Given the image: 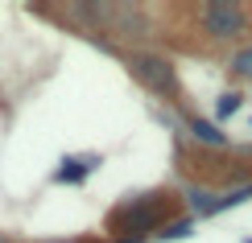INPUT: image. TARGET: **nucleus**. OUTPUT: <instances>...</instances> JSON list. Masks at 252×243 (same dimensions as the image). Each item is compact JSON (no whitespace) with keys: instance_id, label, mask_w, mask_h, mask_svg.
<instances>
[{"instance_id":"nucleus-2","label":"nucleus","mask_w":252,"mask_h":243,"mask_svg":"<svg viewBox=\"0 0 252 243\" xmlns=\"http://www.w3.org/2000/svg\"><path fill=\"white\" fill-rule=\"evenodd\" d=\"M132 75L145 82L149 91H157V95H174L178 91V79H174V66L165 58H149V54H132Z\"/></svg>"},{"instance_id":"nucleus-3","label":"nucleus","mask_w":252,"mask_h":243,"mask_svg":"<svg viewBox=\"0 0 252 243\" xmlns=\"http://www.w3.org/2000/svg\"><path fill=\"white\" fill-rule=\"evenodd\" d=\"M203 25H207L211 37H236L244 29V13H240V4H207Z\"/></svg>"},{"instance_id":"nucleus-8","label":"nucleus","mask_w":252,"mask_h":243,"mask_svg":"<svg viewBox=\"0 0 252 243\" xmlns=\"http://www.w3.org/2000/svg\"><path fill=\"white\" fill-rule=\"evenodd\" d=\"M182 235H190V223H174L161 231V239H182Z\"/></svg>"},{"instance_id":"nucleus-4","label":"nucleus","mask_w":252,"mask_h":243,"mask_svg":"<svg viewBox=\"0 0 252 243\" xmlns=\"http://www.w3.org/2000/svg\"><path fill=\"white\" fill-rule=\"evenodd\" d=\"M103 161L95 153L91 157H66V161H62V169L54 173V182H70V186H79V182H87V173H95Z\"/></svg>"},{"instance_id":"nucleus-5","label":"nucleus","mask_w":252,"mask_h":243,"mask_svg":"<svg viewBox=\"0 0 252 243\" xmlns=\"http://www.w3.org/2000/svg\"><path fill=\"white\" fill-rule=\"evenodd\" d=\"M190 136L203 140V144H211V149H223V144H227V136L219 132L215 124H207V120H190Z\"/></svg>"},{"instance_id":"nucleus-1","label":"nucleus","mask_w":252,"mask_h":243,"mask_svg":"<svg viewBox=\"0 0 252 243\" xmlns=\"http://www.w3.org/2000/svg\"><path fill=\"white\" fill-rule=\"evenodd\" d=\"M157 218H161V198H132V202H124L116 215H112V231L116 235H128V231H149L157 227Z\"/></svg>"},{"instance_id":"nucleus-7","label":"nucleus","mask_w":252,"mask_h":243,"mask_svg":"<svg viewBox=\"0 0 252 243\" xmlns=\"http://www.w3.org/2000/svg\"><path fill=\"white\" fill-rule=\"evenodd\" d=\"M232 66L240 70V75H252V50H240V54L232 58Z\"/></svg>"},{"instance_id":"nucleus-9","label":"nucleus","mask_w":252,"mask_h":243,"mask_svg":"<svg viewBox=\"0 0 252 243\" xmlns=\"http://www.w3.org/2000/svg\"><path fill=\"white\" fill-rule=\"evenodd\" d=\"M0 243H4V239H0Z\"/></svg>"},{"instance_id":"nucleus-6","label":"nucleus","mask_w":252,"mask_h":243,"mask_svg":"<svg viewBox=\"0 0 252 243\" xmlns=\"http://www.w3.org/2000/svg\"><path fill=\"white\" fill-rule=\"evenodd\" d=\"M240 108H244V99H240L236 91H227V95H219V103H215V115H219V120H227V115H236Z\"/></svg>"}]
</instances>
